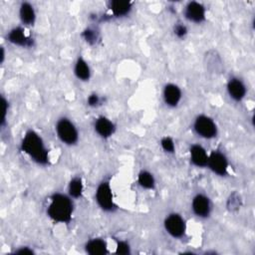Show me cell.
<instances>
[{"mask_svg": "<svg viewBox=\"0 0 255 255\" xmlns=\"http://www.w3.org/2000/svg\"><path fill=\"white\" fill-rule=\"evenodd\" d=\"M21 149L36 163L41 165L49 163V151L42 137L35 130L26 131L21 141Z\"/></svg>", "mask_w": 255, "mask_h": 255, "instance_id": "1", "label": "cell"}, {"mask_svg": "<svg viewBox=\"0 0 255 255\" xmlns=\"http://www.w3.org/2000/svg\"><path fill=\"white\" fill-rule=\"evenodd\" d=\"M74 212V203L70 195L63 193H54L47 208L48 216L55 222L69 223L72 220Z\"/></svg>", "mask_w": 255, "mask_h": 255, "instance_id": "2", "label": "cell"}, {"mask_svg": "<svg viewBox=\"0 0 255 255\" xmlns=\"http://www.w3.org/2000/svg\"><path fill=\"white\" fill-rule=\"evenodd\" d=\"M229 201L231 202V206H232V208H230V209H233V206H234V203H235V201L233 200V197H232V195H231V198L229 199ZM236 201H237V205L235 206V208H238V207H239V205H240V203H239V201H240V200H239V198H238Z\"/></svg>", "mask_w": 255, "mask_h": 255, "instance_id": "27", "label": "cell"}, {"mask_svg": "<svg viewBox=\"0 0 255 255\" xmlns=\"http://www.w3.org/2000/svg\"><path fill=\"white\" fill-rule=\"evenodd\" d=\"M162 97H163L164 104L167 107L174 108L179 104V102L181 100V97H182L181 90L177 85L168 83L163 88Z\"/></svg>", "mask_w": 255, "mask_h": 255, "instance_id": "10", "label": "cell"}, {"mask_svg": "<svg viewBox=\"0 0 255 255\" xmlns=\"http://www.w3.org/2000/svg\"><path fill=\"white\" fill-rule=\"evenodd\" d=\"M87 102L90 107H97L101 104V98L97 94H92L88 97Z\"/></svg>", "mask_w": 255, "mask_h": 255, "instance_id": "25", "label": "cell"}, {"mask_svg": "<svg viewBox=\"0 0 255 255\" xmlns=\"http://www.w3.org/2000/svg\"><path fill=\"white\" fill-rule=\"evenodd\" d=\"M226 89L229 97L235 102H240L245 98L246 86L239 78L233 77L229 79Z\"/></svg>", "mask_w": 255, "mask_h": 255, "instance_id": "11", "label": "cell"}, {"mask_svg": "<svg viewBox=\"0 0 255 255\" xmlns=\"http://www.w3.org/2000/svg\"><path fill=\"white\" fill-rule=\"evenodd\" d=\"M7 39L10 43L17 46L31 47L33 45V40L25 34L24 29L21 27H15L10 30L7 35Z\"/></svg>", "mask_w": 255, "mask_h": 255, "instance_id": "13", "label": "cell"}, {"mask_svg": "<svg viewBox=\"0 0 255 255\" xmlns=\"http://www.w3.org/2000/svg\"><path fill=\"white\" fill-rule=\"evenodd\" d=\"M184 16L188 21L199 24L205 20V7L201 3L196 1L188 2L184 8Z\"/></svg>", "mask_w": 255, "mask_h": 255, "instance_id": "9", "label": "cell"}, {"mask_svg": "<svg viewBox=\"0 0 255 255\" xmlns=\"http://www.w3.org/2000/svg\"><path fill=\"white\" fill-rule=\"evenodd\" d=\"M95 196H96V201L102 210L109 212L116 209L113 191H112L110 182L108 180H104L98 185Z\"/></svg>", "mask_w": 255, "mask_h": 255, "instance_id": "5", "label": "cell"}, {"mask_svg": "<svg viewBox=\"0 0 255 255\" xmlns=\"http://www.w3.org/2000/svg\"><path fill=\"white\" fill-rule=\"evenodd\" d=\"M56 133L60 140L67 145H74L79 139L76 126L67 118H61L56 124Z\"/></svg>", "mask_w": 255, "mask_h": 255, "instance_id": "3", "label": "cell"}, {"mask_svg": "<svg viewBox=\"0 0 255 255\" xmlns=\"http://www.w3.org/2000/svg\"><path fill=\"white\" fill-rule=\"evenodd\" d=\"M86 252L91 255H103L108 253V245L104 239L93 238L85 245Z\"/></svg>", "mask_w": 255, "mask_h": 255, "instance_id": "17", "label": "cell"}, {"mask_svg": "<svg viewBox=\"0 0 255 255\" xmlns=\"http://www.w3.org/2000/svg\"><path fill=\"white\" fill-rule=\"evenodd\" d=\"M228 159L226 155L220 150H213L210 154H208L207 167H209V169L215 174L220 176L226 175L228 171Z\"/></svg>", "mask_w": 255, "mask_h": 255, "instance_id": "7", "label": "cell"}, {"mask_svg": "<svg viewBox=\"0 0 255 255\" xmlns=\"http://www.w3.org/2000/svg\"><path fill=\"white\" fill-rule=\"evenodd\" d=\"M4 55H5V54H4V49H3V47H2V48H1V63L4 61V57H5Z\"/></svg>", "mask_w": 255, "mask_h": 255, "instance_id": "28", "label": "cell"}, {"mask_svg": "<svg viewBox=\"0 0 255 255\" xmlns=\"http://www.w3.org/2000/svg\"><path fill=\"white\" fill-rule=\"evenodd\" d=\"M15 252H16V253H21V254H23V253H29V254H31V253H33V250H32V249H29L28 247H22L21 249L16 250Z\"/></svg>", "mask_w": 255, "mask_h": 255, "instance_id": "26", "label": "cell"}, {"mask_svg": "<svg viewBox=\"0 0 255 255\" xmlns=\"http://www.w3.org/2000/svg\"><path fill=\"white\" fill-rule=\"evenodd\" d=\"M74 73L76 75V77L83 81V82H87L90 80L91 78V69L88 65V63L82 58H78L76 64H75V68H74Z\"/></svg>", "mask_w": 255, "mask_h": 255, "instance_id": "18", "label": "cell"}, {"mask_svg": "<svg viewBox=\"0 0 255 255\" xmlns=\"http://www.w3.org/2000/svg\"><path fill=\"white\" fill-rule=\"evenodd\" d=\"M96 132L103 138H109L111 137L115 130H116V126L115 124L108 118L101 116L95 121L94 125Z\"/></svg>", "mask_w": 255, "mask_h": 255, "instance_id": "12", "label": "cell"}, {"mask_svg": "<svg viewBox=\"0 0 255 255\" xmlns=\"http://www.w3.org/2000/svg\"><path fill=\"white\" fill-rule=\"evenodd\" d=\"M194 131L203 138L210 139L217 135V126L215 122L206 115H199L193 123Z\"/></svg>", "mask_w": 255, "mask_h": 255, "instance_id": "4", "label": "cell"}, {"mask_svg": "<svg viewBox=\"0 0 255 255\" xmlns=\"http://www.w3.org/2000/svg\"><path fill=\"white\" fill-rule=\"evenodd\" d=\"M84 190V184L81 177H73L68 185V193L72 198H79L82 196Z\"/></svg>", "mask_w": 255, "mask_h": 255, "instance_id": "19", "label": "cell"}, {"mask_svg": "<svg viewBox=\"0 0 255 255\" xmlns=\"http://www.w3.org/2000/svg\"><path fill=\"white\" fill-rule=\"evenodd\" d=\"M189 154H190V160L192 164H194L197 167H205L207 166V161H208V153L206 152L205 148L198 144H192L189 149Z\"/></svg>", "mask_w": 255, "mask_h": 255, "instance_id": "14", "label": "cell"}, {"mask_svg": "<svg viewBox=\"0 0 255 255\" xmlns=\"http://www.w3.org/2000/svg\"><path fill=\"white\" fill-rule=\"evenodd\" d=\"M110 10L112 11V14L115 17H124L127 16L131 8H132V4L129 1L127 0H114L110 2Z\"/></svg>", "mask_w": 255, "mask_h": 255, "instance_id": "16", "label": "cell"}, {"mask_svg": "<svg viewBox=\"0 0 255 255\" xmlns=\"http://www.w3.org/2000/svg\"><path fill=\"white\" fill-rule=\"evenodd\" d=\"M160 145L162 147V149L165 151V152H168V153H173L174 150H175V144H174V141L171 137L169 136H164L160 139Z\"/></svg>", "mask_w": 255, "mask_h": 255, "instance_id": "21", "label": "cell"}, {"mask_svg": "<svg viewBox=\"0 0 255 255\" xmlns=\"http://www.w3.org/2000/svg\"><path fill=\"white\" fill-rule=\"evenodd\" d=\"M173 33L177 38H184L187 34V28L182 23H176L173 27Z\"/></svg>", "mask_w": 255, "mask_h": 255, "instance_id": "22", "label": "cell"}, {"mask_svg": "<svg viewBox=\"0 0 255 255\" xmlns=\"http://www.w3.org/2000/svg\"><path fill=\"white\" fill-rule=\"evenodd\" d=\"M116 253L117 254H129L130 253L129 244L127 241H118L117 247H116Z\"/></svg>", "mask_w": 255, "mask_h": 255, "instance_id": "23", "label": "cell"}, {"mask_svg": "<svg viewBox=\"0 0 255 255\" xmlns=\"http://www.w3.org/2000/svg\"><path fill=\"white\" fill-rule=\"evenodd\" d=\"M191 209L197 217L206 218L211 212V202L205 194L198 193L192 198Z\"/></svg>", "mask_w": 255, "mask_h": 255, "instance_id": "8", "label": "cell"}, {"mask_svg": "<svg viewBox=\"0 0 255 255\" xmlns=\"http://www.w3.org/2000/svg\"><path fill=\"white\" fill-rule=\"evenodd\" d=\"M1 103H2V112H3V115H2V119H1V127H3L6 123V115H7V112H8V102L6 101V99L4 97H2L1 99Z\"/></svg>", "mask_w": 255, "mask_h": 255, "instance_id": "24", "label": "cell"}, {"mask_svg": "<svg viewBox=\"0 0 255 255\" xmlns=\"http://www.w3.org/2000/svg\"><path fill=\"white\" fill-rule=\"evenodd\" d=\"M138 184L144 189H153L155 186V179L147 170H141L137 175Z\"/></svg>", "mask_w": 255, "mask_h": 255, "instance_id": "20", "label": "cell"}, {"mask_svg": "<svg viewBox=\"0 0 255 255\" xmlns=\"http://www.w3.org/2000/svg\"><path fill=\"white\" fill-rule=\"evenodd\" d=\"M163 226L165 231L173 238H180L186 231V223L183 217L178 213L168 214L164 221Z\"/></svg>", "mask_w": 255, "mask_h": 255, "instance_id": "6", "label": "cell"}, {"mask_svg": "<svg viewBox=\"0 0 255 255\" xmlns=\"http://www.w3.org/2000/svg\"><path fill=\"white\" fill-rule=\"evenodd\" d=\"M19 18L22 24L31 26L36 21V12L33 5L29 2H23L19 8Z\"/></svg>", "mask_w": 255, "mask_h": 255, "instance_id": "15", "label": "cell"}]
</instances>
